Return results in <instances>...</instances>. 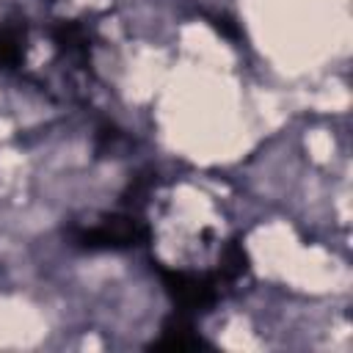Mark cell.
I'll return each mask as SVG.
<instances>
[{"instance_id":"obj_1","label":"cell","mask_w":353,"mask_h":353,"mask_svg":"<svg viewBox=\"0 0 353 353\" xmlns=\"http://www.w3.org/2000/svg\"><path fill=\"white\" fill-rule=\"evenodd\" d=\"M19 58L17 39L11 33H0V63H14Z\"/></svg>"}]
</instances>
